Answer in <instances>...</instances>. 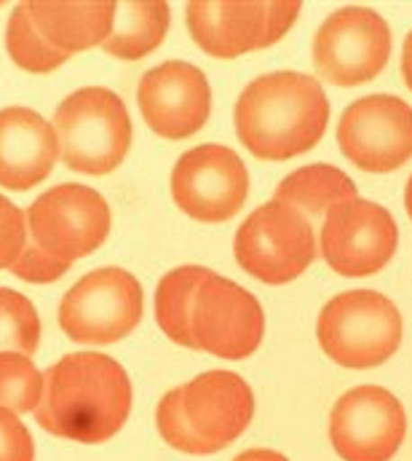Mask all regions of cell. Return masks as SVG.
Returning <instances> with one entry per match:
<instances>
[{
  "mask_svg": "<svg viewBox=\"0 0 412 461\" xmlns=\"http://www.w3.org/2000/svg\"><path fill=\"white\" fill-rule=\"evenodd\" d=\"M131 411V381L121 362L97 351L65 354L43 373L35 421L62 440L97 446L115 438Z\"/></svg>",
  "mask_w": 412,
  "mask_h": 461,
  "instance_id": "cell-1",
  "label": "cell"
},
{
  "mask_svg": "<svg viewBox=\"0 0 412 461\" xmlns=\"http://www.w3.org/2000/svg\"><path fill=\"white\" fill-rule=\"evenodd\" d=\"M233 121L241 145L255 158L290 161L318 145L329 103L318 78L282 70L255 78L241 92Z\"/></svg>",
  "mask_w": 412,
  "mask_h": 461,
  "instance_id": "cell-2",
  "label": "cell"
},
{
  "mask_svg": "<svg viewBox=\"0 0 412 461\" xmlns=\"http://www.w3.org/2000/svg\"><path fill=\"white\" fill-rule=\"evenodd\" d=\"M255 416L249 384L230 370H209L172 389L156 411V427L175 451L206 456L236 443Z\"/></svg>",
  "mask_w": 412,
  "mask_h": 461,
  "instance_id": "cell-3",
  "label": "cell"
},
{
  "mask_svg": "<svg viewBox=\"0 0 412 461\" xmlns=\"http://www.w3.org/2000/svg\"><path fill=\"white\" fill-rule=\"evenodd\" d=\"M59 156L81 175H107L121 167L131 145V118L123 100L103 86L73 92L54 115Z\"/></svg>",
  "mask_w": 412,
  "mask_h": 461,
  "instance_id": "cell-4",
  "label": "cell"
},
{
  "mask_svg": "<svg viewBox=\"0 0 412 461\" xmlns=\"http://www.w3.org/2000/svg\"><path fill=\"white\" fill-rule=\"evenodd\" d=\"M316 336L324 354L343 367H378L402 344L399 309L375 290L335 295L318 314Z\"/></svg>",
  "mask_w": 412,
  "mask_h": 461,
  "instance_id": "cell-5",
  "label": "cell"
},
{
  "mask_svg": "<svg viewBox=\"0 0 412 461\" xmlns=\"http://www.w3.org/2000/svg\"><path fill=\"white\" fill-rule=\"evenodd\" d=\"M145 295L134 274L107 266L76 282L59 303V328L76 344H115L139 325Z\"/></svg>",
  "mask_w": 412,
  "mask_h": 461,
  "instance_id": "cell-6",
  "label": "cell"
},
{
  "mask_svg": "<svg viewBox=\"0 0 412 461\" xmlns=\"http://www.w3.org/2000/svg\"><path fill=\"white\" fill-rule=\"evenodd\" d=\"M300 8L298 0H193L188 3V30L209 57L236 59L279 43L298 22Z\"/></svg>",
  "mask_w": 412,
  "mask_h": 461,
  "instance_id": "cell-7",
  "label": "cell"
},
{
  "mask_svg": "<svg viewBox=\"0 0 412 461\" xmlns=\"http://www.w3.org/2000/svg\"><path fill=\"white\" fill-rule=\"evenodd\" d=\"M233 252L238 266L265 285H287L316 260V236L303 212L268 202L236 230Z\"/></svg>",
  "mask_w": 412,
  "mask_h": 461,
  "instance_id": "cell-8",
  "label": "cell"
},
{
  "mask_svg": "<svg viewBox=\"0 0 412 461\" xmlns=\"http://www.w3.org/2000/svg\"><path fill=\"white\" fill-rule=\"evenodd\" d=\"M389 57L391 30L372 8H340L313 35L316 73L335 86H359L378 78Z\"/></svg>",
  "mask_w": 412,
  "mask_h": 461,
  "instance_id": "cell-9",
  "label": "cell"
},
{
  "mask_svg": "<svg viewBox=\"0 0 412 461\" xmlns=\"http://www.w3.org/2000/svg\"><path fill=\"white\" fill-rule=\"evenodd\" d=\"M30 239L62 263L100 249L110 233V207L103 196L78 183H65L38 196L27 210Z\"/></svg>",
  "mask_w": 412,
  "mask_h": 461,
  "instance_id": "cell-10",
  "label": "cell"
},
{
  "mask_svg": "<svg viewBox=\"0 0 412 461\" xmlns=\"http://www.w3.org/2000/svg\"><path fill=\"white\" fill-rule=\"evenodd\" d=\"M408 435L402 402L383 386L345 392L329 416V440L343 461H391Z\"/></svg>",
  "mask_w": 412,
  "mask_h": 461,
  "instance_id": "cell-11",
  "label": "cell"
},
{
  "mask_svg": "<svg viewBox=\"0 0 412 461\" xmlns=\"http://www.w3.org/2000/svg\"><path fill=\"white\" fill-rule=\"evenodd\" d=\"M337 142L359 169L394 172L412 158V108L394 95L362 97L340 115Z\"/></svg>",
  "mask_w": 412,
  "mask_h": 461,
  "instance_id": "cell-12",
  "label": "cell"
},
{
  "mask_svg": "<svg viewBox=\"0 0 412 461\" xmlns=\"http://www.w3.org/2000/svg\"><path fill=\"white\" fill-rule=\"evenodd\" d=\"M249 194L244 161L225 145H199L180 156L172 172L175 204L193 221L225 223L241 212Z\"/></svg>",
  "mask_w": 412,
  "mask_h": 461,
  "instance_id": "cell-13",
  "label": "cell"
},
{
  "mask_svg": "<svg viewBox=\"0 0 412 461\" xmlns=\"http://www.w3.org/2000/svg\"><path fill=\"white\" fill-rule=\"evenodd\" d=\"M399 247L391 212L367 199H348L324 215L321 255L340 276L378 274Z\"/></svg>",
  "mask_w": 412,
  "mask_h": 461,
  "instance_id": "cell-14",
  "label": "cell"
},
{
  "mask_svg": "<svg viewBox=\"0 0 412 461\" xmlns=\"http://www.w3.org/2000/svg\"><path fill=\"white\" fill-rule=\"evenodd\" d=\"M191 328L196 348L222 359H244L263 341L265 314L249 290L209 271L193 298Z\"/></svg>",
  "mask_w": 412,
  "mask_h": 461,
  "instance_id": "cell-15",
  "label": "cell"
},
{
  "mask_svg": "<svg viewBox=\"0 0 412 461\" xmlns=\"http://www.w3.org/2000/svg\"><path fill=\"white\" fill-rule=\"evenodd\" d=\"M137 105L156 134L166 140H185L202 131L209 121L211 89L196 65L175 59L139 78Z\"/></svg>",
  "mask_w": 412,
  "mask_h": 461,
  "instance_id": "cell-16",
  "label": "cell"
},
{
  "mask_svg": "<svg viewBox=\"0 0 412 461\" xmlns=\"http://www.w3.org/2000/svg\"><path fill=\"white\" fill-rule=\"evenodd\" d=\"M59 156V137L51 121L30 108L0 111V185L30 191L43 183Z\"/></svg>",
  "mask_w": 412,
  "mask_h": 461,
  "instance_id": "cell-17",
  "label": "cell"
},
{
  "mask_svg": "<svg viewBox=\"0 0 412 461\" xmlns=\"http://www.w3.org/2000/svg\"><path fill=\"white\" fill-rule=\"evenodd\" d=\"M32 24L38 32L59 51L76 54L94 46H103L104 38L112 30L115 3L112 0H94V3H49L35 0L27 3Z\"/></svg>",
  "mask_w": 412,
  "mask_h": 461,
  "instance_id": "cell-18",
  "label": "cell"
},
{
  "mask_svg": "<svg viewBox=\"0 0 412 461\" xmlns=\"http://www.w3.org/2000/svg\"><path fill=\"white\" fill-rule=\"evenodd\" d=\"M169 3L164 0H131L115 3L112 30L104 38L103 49L118 59H142L156 51L169 32Z\"/></svg>",
  "mask_w": 412,
  "mask_h": 461,
  "instance_id": "cell-19",
  "label": "cell"
},
{
  "mask_svg": "<svg viewBox=\"0 0 412 461\" xmlns=\"http://www.w3.org/2000/svg\"><path fill=\"white\" fill-rule=\"evenodd\" d=\"M354 180L329 164H310L303 169H295L287 175L276 188V202L295 207L298 212H306L310 218L327 215L340 202L356 199Z\"/></svg>",
  "mask_w": 412,
  "mask_h": 461,
  "instance_id": "cell-20",
  "label": "cell"
},
{
  "mask_svg": "<svg viewBox=\"0 0 412 461\" xmlns=\"http://www.w3.org/2000/svg\"><path fill=\"white\" fill-rule=\"evenodd\" d=\"M209 268L204 266H180L169 271L156 290V322L175 344L196 348L191 314H193V298L206 279Z\"/></svg>",
  "mask_w": 412,
  "mask_h": 461,
  "instance_id": "cell-21",
  "label": "cell"
},
{
  "mask_svg": "<svg viewBox=\"0 0 412 461\" xmlns=\"http://www.w3.org/2000/svg\"><path fill=\"white\" fill-rule=\"evenodd\" d=\"M5 49L11 54V59L27 70V73H54L57 68H62L67 62L70 54L54 49L40 32L38 27L32 24V16H30V8L27 3H19L13 8V14L8 16V24H5Z\"/></svg>",
  "mask_w": 412,
  "mask_h": 461,
  "instance_id": "cell-22",
  "label": "cell"
},
{
  "mask_svg": "<svg viewBox=\"0 0 412 461\" xmlns=\"http://www.w3.org/2000/svg\"><path fill=\"white\" fill-rule=\"evenodd\" d=\"M43 373L27 354L0 351V408L30 413L40 405Z\"/></svg>",
  "mask_w": 412,
  "mask_h": 461,
  "instance_id": "cell-23",
  "label": "cell"
},
{
  "mask_svg": "<svg viewBox=\"0 0 412 461\" xmlns=\"http://www.w3.org/2000/svg\"><path fill=\"white\" fill-rule=\"evenodd\" d=\"M40 341V320L30 298L0 287V351L35 354Z\"/></svg>",
  "mask_w": 412,
  "mask_h": 461,
  "instance_id": "cell-24",
  "label": "cell"
},
{
  "mask_svg": "<svg viewBox=\"0 0 412 461\" xmlns=\"http://www.w3.org/2000/svg\"><path fill=\"white\" fill-rule=\"evenodd\" d=\"M13 276H19L22 282H30V285H49V282H57L62 279L67 271H70V263H62L57 258H51L46 249H40L32 239L24 241L19 258L13 260L11 266Z\"/></svg>",
  "mask_w": 412,
  "mask_h": 461,
  "instance_id": "cell-25",
  "label": "cell"
},
{
  "mask_svg": "<svg viewBox=\"0 0 412 461\" xmlns=\"http://www.w3.org/2000/svg\"><path fill=\"white\" fill-rule=\"evenodd\" d=\"M27 241V223L24 212L0 196V271L11 268Z\"/></svg>",
  "mask_w": 412,
  "mask_h": 461,
  "instance_id": "cell-26",
  "label": "cell"
},
{
  "mask_svg": "<svg viewBox=\"0 0 412 461\" xmlns=\"http://www.w3.org/2000/svg\"><path fill=\"white\" fill-rule=\"evenodd\" d=\"M0 461H35L30 429L8 408H0Z\"/></svg>",
  "mask_w": 412,
  "mask_h": 461,
  "instance_id": "cell-27",
  "label": "cell"
},
{
  "mask_svg": "<svg viewBox=\"0 0 412 461\" xmlns=\"http://www.w3.org/2000/svg\"><path fill=\"white\" fill-rule=\"evenodd\" d=\"M233 461H290L287 456H282L279 451H268V448H252L244 451L241 456H236Z\"/></svg>",
  "mask_w": 412,
  "mask_h": 461,
  "instance_id": "cell-28",
  "label": "cell"
},
{
  "mask_svg": "<svg viewBox=\"0 0 412 461\" xmlns=\"http://www.w3.org/2000/svg\"><path fill=\"white\" fill-rule=\"evenodd\" d=\"M402 76L412 92V32L405 38V49H402Z\"/></svg>",
  "mask_w": 412,
  "mask_h": 461,
  "instance_id": "cell-29",
  "label": "cell"
},
{
  "mask_svg": "<svg viewBox=\"0 0 412 461\" xmlns=\"http://www.w3.org/2000/svg\"><path fill=\"white\" fill-rule=\"evenodd\" d=\"M405 207H408V215L412 221V177L408 180V191H405Z\"/></svg>",
  "mask_w": 412,
  "mask_h": 461,
  "instance_id": "cell-30",
  "label": "cell"
}]
</instances>
